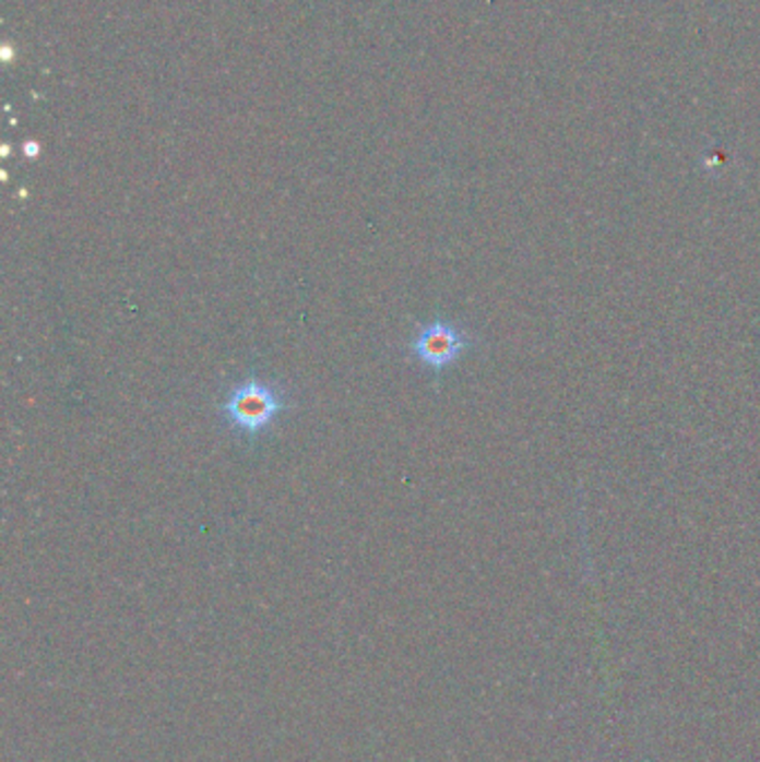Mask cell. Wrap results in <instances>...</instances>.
I'll list each match as a JSON object with an SVG mask.
<instances>
[{"instance_id":"1","label":"cell","mask_w":760,"mask_h":762,"mask_svg":"<svg viewBox=\"0 0 760 762\" xmlns=\"http://www.w3.org/2000/svg\"><path fill=\"white\" fill-rule=\"evenodd\" d=\"M219 410L235 430L254 442L263 430L277 421L282 413L290 410V404L286 402L282 386L250 374L228 393V397L219 404Z\"/></svg>"},{"instance_id":"2","label":"cell","mask_w":760,"mask_h":762,"mask_svg":"<svg viewBox=\"0 0 760 762\" xmlns=\"http://www.w3.org/2000/svg\"><path fill=\"white\" fill-rule=\"evenodd\" d=\"M477 346L475 335L464 325L438 314L430 323H419L417 337L408 342V353L436 372V379Z\"/></svg>"}]
</instances>
